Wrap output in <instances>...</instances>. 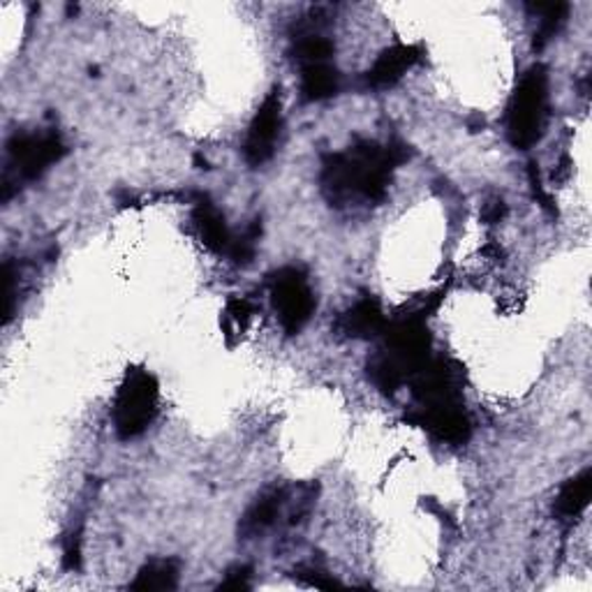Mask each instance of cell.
Listing matches in <instances>:
<instances>
[{
    "instance_id": "9c48e42d",
    "label": "cell",
    "mask_w": 592,
    "mask_h": 592,
    "mask_svg": "<svg viewBox=\"0 0 592 592\" xmlns=\"http://www.w3.org/2000/svg\"><path fill=\"white\" fill-rule=\"evenodd\" d=\"M461 380H463V370L456 361L428 359L412 375L410 389L419 406H430V402H451V400H461Z\"/></svg>"
},
{
    "instance_id": "3957f363",
    "label": "cell",
    "mask_w": 592,
    "mask_h": 592,
    "mask_svg": "<svg viewBox=\"0 0 592 592\" xmlns=\"http://www.w3.org/2000/svg\"><path fill=\"white\" fill-rule=\"evenodd\" d=\"M549 119V74L544 65H532L511 95L507 110V134L514 149L528 151L544 137Z\"/></svg>"
},
{
    "instance_id": "e0dca14e",
    "label": "cell",
    "mask_w": 592,
    "mask_h": 592,
    "mask_svg": "<svg viewBox=\"0 0 592 592\" xmlns=\"http://www.w3.org/2000/svg\"><path fill=\"white\" fill-rule=\"evenodd\" d=\"M528 10L537 12V17H540V23H537V31H534V49L540 51L555 38V33L562 29V23L568 21L570 6L568 3H547V6L532 3L528 6Z\"/></svg>"
},
{
    "instance_id": "ffe728a7",
    "label": "cell",
    "mask_w": 592,
    "mask_h": 592,
    "mask_svg": "<svg viewBox=\"0 0 592 592\" xmlns=\"http://www.w3.org/2000/svg\"><path fill=\"white\" fill-rule=\"evenodd\" d=\"M255 308L248 299H232L223 313V327L227 334H244L248 329V321L253 319Z\"/></svg>"
},
{
    "instance_id": "5bb4252c",
    "label": "cell",
    "mask_w": 592,
    "mask_h": 592,
    "mask_svg": "<svg viewBox=\"0 0 592 592\" xmlns=\"http://www.w3.org/2000/svg\"><path fill=\"white\" fill-rule=\"evenodd\" d=\"M340 74L331 63H313L302 68V93L306 102H321L338 95Z\"/></svg>"
},
{
    "instance_id": "6da1fadb",
    "label": "cell",
    "mask_w": 592,
    "mask_h": 592,
    "mask_svg": "<svg viewBox=\"0 0 592 592\" xmlns=\"http://www.w3.org/2000/svg\"><path fill=\"white\" fill-rule=\"evenodd\" d=\"M408 157L410 151L400 142H389L385 146L361 142L349 146L345 153H331L321 165V191L336 206L355 200L382 202L394 170Z\"/></svg>"
},
{
    "instance_id": "277c9868",
    "label": "cell",
    "mask_w": 592,
    "mask_h": 592,
    "mask_svg": "<svg viewBox=\"0 0 592 592\" xmlns=\"http://www.w3.org/2000/svg\"><path fill=\"white\" fill-rule=\"evenodd\" d=\"M68 153V146L57 130L49 132H17L8 142L10 165L3 176V202H8L14 193V183L35 181L51 165Z\"/></svg>"
},
{
    "instance_id": "8992f818",
    "label": "cell",
    "mask_w": 592,
    "mask_h": 592,
    "mask_svg": "<svg viewBox=\"0 0 592 592\" xmlns=\"http://www.w3.org/2000/svg\"><path fill=\"white\" fill-rule=\"evenodd\" d=\"M266 285L285 334L296 336L308 325L315 310V296L306 272L296 266H283L268 276Z\"/></svg>"
},
{
    "instance_id": "9a60e30c",
    "label": "cell",
    "mask_w": 592,
    "mask_h": 592,
    "mask_svg": "<svg viewBox=\"0 0 592 592\" xmlns=\"http://www.w3.org/2000/svg\"><path fill=\"white\" fill-rule=\"evenodd\" d=\"M181 576V564L174 558L151 560L134 576L130 590L137 592H155V590H176Z\"/></svg>"
},
{
    "instance_id": "8fae6325",
    "label": "cell",
    "mask_w": 592,
    "mask_h": 592,
    "mask_svg": "<svg viewBox=\"0 0 592 592\" xmlns=\"http://www.w3.org/2000/svg\"><path fill=\"white\" fill-rule=\"evenodd\" d=\"M419 59L421 49L415 44L389 47L366 72V82L370 89H391L419 63Z\"/></svg>"
},
{
    "instance_id": "4fadbf2b",
    "label": "cell",
    "mask_w": 592,
    "mask_h": 592,
    "mask_svg": "<svg viewBox=\"0 0 592 592\" xmlns=\"http://www.w3.org/2000/svg\"><path fill=\"white\" fill-rule=\"evenodd\" d=\"M287 500H289V491L287 489H268L264 491L244 514L238 523V534L244 537V540H253V537L262 534L264 530L272 528L274 523H278L283 509H287Z\"/></svg>"
},
{
    "instance_id": "7402d4cb",
    "label": "cell",
    "mask_w": 592,
    "mask_h": 592,
    "mask_svg": "<svg viewBox=\"0 0 592 592\" xmlns=\"http://www.w3.org/2000/svg\"><path fill=\"white\" fill-rule=\"evenodd\" d=\"M294 574H296V579L304 581V583H306V585H310V588H319V590H334V588H343V585H340V583L334 579V574H329L327 570L317 568V564H304V568H299V570H296Z\"/></svg>"
},
{
    "instance_id": "52a82bcc",
    "label": "cell",
    "mask_w": 592,
    "mask_h": 592,
    "mask_svg": "<svg viewBox=\"0 0 592 592\" xmlns=\"http://www.w3.org/2000/svg\"><path fill=\"white\" fill-rule=\"evenodd\" d=\"M412 426L423 428L426 433L433 436L447 445H466L472 436V421L463 410L461 400L451 402H430V406H419L415 412L408 415Z\"/></svg>"
},
{
    "instance_id": "7a4b0ae2",
    "label": "cell",
    "mask_w": 592,
    "mask_h": 592,
    "mask_svg": "<svg viewBox=\"0 0 592 592\" xmlns=\"http://www.w3.org/2000/svg\"><path fill=\"white\" fill-rule=\"evenodd\" d=\"M382 338V349L368 361V378L382 394L394 396L430 359L433 338L426 327V317L419 313L389 321Z\"/></svg>"
},
{
    "instance_id": "30bf717a",
    "label": "cell",
    "mask_w": 592,
    "mask_h": 592,
    "mask_svg": "<svg viewBox=\"0 0 592 592\" xmlns=\"http://www.w3.org/2000/svg\"><path fill=\"white\" fill-rule=\"evenodd\" d=\"M387 317L382 306L372 299V296H364L353 308H347L338 319H336V334L343 338H355V340H370L385 334L387 329Z\"/></svg>"
},
{
    "instance_id": "7c38bea8",
    "label": "cell",
    "mask_w": 592,
    "mask_h": 592,
    "mask_svg": "<svg viewBox=\"0 0 592 592\" xmlns=\"http://www.w3.org/2000/svg\"><path fill=\"white\" fill-rule=\"evenodd\" d=\"M193 221L204 241V246L215 255H227L232 244V232L225 223V215L202 193L193 195Z\"/></svg>"
},
{
    "instance_id": "5b68a950",
    "label": "cell",
    "mask_w": 592,
    "mask_h": 592,
    "mask_svg": "<svg viewBox=\"0 0 592 592\" xmlns=\"http://www.w3.org/2000/svg\"><path fill=\"white\" fill-rule=\"evenodd\" d=\"M160 387L153 375L144 368H127L116 391L112 419L121 440L142 436L157 415Z\"/></svg>"
},
{
    "instance_id": "44dd1931",
    "label": "cell",
    "mask_w": 592,
    "mask_h": 592,
    "mask_svg": "<svg viewBox=\"0 0 592 592\" xmlns=\"http://www.w3.org/2000/svg\"><path fill=\"white\" fill-rule=\"evenodd\" d=\"M528 183H530V191H532V197L537 200V204H540L549 215H558V208H555V202L553 197L547 193V187L542 183V176H540V165L534 163H528Z\"/></svg>"
},
{
    "instance_id": "ba28073f",
    "label": "cell",
    "mask_w": 592,
    "mask_h": 592,
    "mask_svg": "<svg viewBox=\"0 0 592 592\" xmlns=\"http://www.w3.org/2000/svg\"><path fill=\"white\" fill-rule=\"evenodd\" d=\"M280 127H283L280 89H274L262 102V106L257 110V114L248 127L244 155H246L251 167H259L274 157L276 144L280 137Z\"/></svg>"
},
{
    "instance_id": "cb8c5ba5",
    "label": "cell",
    "mask_w": 592,
    "mask_h": 592,
    "mask_svg": "<svg viewBox=\"0 0 592 592\" xmlns=\"http://www.w3.org/2000/svg\"><path fill=\"white\" fill-rule=\"evenodd\" d=\"M251 576H253V568H248V564H236V568L227 570L218 588L221 590H248L253 585Z\"/></svg>"
},
{
    "instance_id": "ac0fdd59",
    "label": "cell",
    "mask_w": 592,
    "mask_h": 592,
    "mask_svg": "<svg viewBox=\"0 0 592 592\" xmlns=\"http://www.w3.org/2000/svg\"><path fill=\"white\" fill-rule=\"evenodd\" d=\"M331 53H334L331 40H327L325 35H319L315 31H306L299 38H294L292 57L302 68L313 65V63H329Z\"/></svg>"
},
{
    "instance_id": "603a6c76",
    "label": "cell",
    "mask_w": 592,
    "mask_h": 592,
    "mask_svg": "<svg viewBox=\"0 0 592 592\" xmlns=\"http://www.w3.org/2000/svg\"><path fill=\"white\" fill-rule=\"evenodd\" d=\"M63 568L76 572L82 568V532H70L63 547Z\"/></svg>"
},
{
    "instance_id": "d6986e66",
    "label": "cell",
    "mask_w": 592,
    "mask_h": 592,
    "mask_svg": "<svg viewBox=\"0 0 592 592\" xmlns=\"http://www.w3.org/2000/svg\"><path fill=\"white\" fill-rule=\"evenodd\" d=\"M262 236V221L248 223L238 234H232V244L227 251V257L236 266H248L257 253V244Z\"/></svg>"
},
{
    "instance_id": "2e32d148",
    "label": "cell",
    "mask_w": 592,
    "mask_h": 592,
    "mask_svg": "<svg viewBox=\"0 0 592 592\" xmlns=\"http://www.w3.org/2000/svg\"><path fill=\"white\" fill-rule=\"evenodd\" d=\"M592 496V472L583 470L574 479H570L558 493L555 511L562 519H576L581 511L590 504Z\"/></svg>"
},
{
    "instance_id": "d4e9b609",
    "label": "cell",
    "mask_w": 592,
    "mask_h": 592,
    "mask_svg": "<svg viewBox=\"0 0 592 592\" xmlns=\"http://www.w3.org/2000/svg\"><path fill=\"white\" fill-rule=\"evenodd\" d=\"M504 215H507V204L502 200H491L487 206H483L481 218H483V223L496 225L504 218Z\"/></svg>"
}]
</instances>
